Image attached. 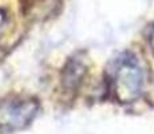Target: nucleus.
I'll return each instance as SVG.
<instances>
[{"mask_svg": "<svg viewBox=\"0 0 154 134\" xmlns=\"http://www.w3.org/2000/svg\"><path fill=\"white\" fill-rule=\"evenodd\" d=\"M4 22H5V16H4V14H2L0 12V31L3 30V26H4Z\"/></svg>", "mask_w": 154, "mask_h": 134, "instance_id": "nucleus-5", "label": "nucleus"}, {"mask_svg": "<svg viewBox=\"0 0 154 134\" xmlns=\"http://www.w3.org/2000/svg\"><path fill=\"white\" fill-rule=\"evenodd\" d=\"M86 71H87V66H86V59H83V55L79 52L71 56L62 70V85L64 90H76L82 79L85 78Z\"/></svg>", "mask_w": 154, "mask_h": 134, "instance_id": "nucleus-3", "label": "nucleus"}, {"mask_svg": "<svg viewBox=\"0 0 154 134\" xmlns=\"http://www.w3.org/2000/svg\"><path fill=\"white\" fill-rule=\"evenodd\" d=\"M143 85V74L130 54H125L117 61L111 76V89L115 98L121 103H130L138 99Z\"/></svg>", "mask_w": 154, "mask_h": 134, "instance_id": "nucleus-1", "label": "nucleus"}, {"mask_svg": "<svg viewBox=\"0 0 154 134\" xmlns=\"http://www.w3.org/2000/svg\"><path fill=\"white\" fill-rule=\"evenodd\" d=\"M149 44H150V48H152V52L154 54V26L152 27V31H150V36H149Z\"/></svg>", "mask_w": 154, "mask_h": 134, "instance_id": "nucleus-4", "label": "nucleus"}, {"mask_svg": "<svg viewBox=\"0 0 154 134\" xmlns=\"http://www.w3.org/2000/svg\"><path fill=\"white\" fill-rule=\"evenodd\" d=\"M39 111L34 98L10 97L0 101V134H10L27 127Z\"/></svg>", "mask_w": 154, "mask_h": 134, "instance_id": "nucleus-2", "label": "nucleus"}]
</instances>
